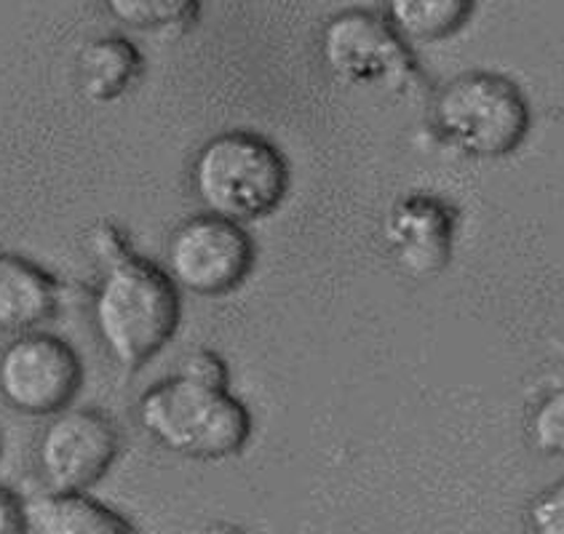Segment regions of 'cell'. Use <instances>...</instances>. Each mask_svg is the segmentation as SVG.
I'll list each match as a JSON object with an SVG mask.
<instances>
[{
  "label": "cell",
  "instance_id": "cell-14",
  "mask_svg": "<svg viewBox=\"0 0 564 534\" xmlns=\"http://www.w3.org/2000/svg\"><path fill=\"white\" fill-rule=\"evenodd\" d=\"M108 14L137 33H180L198 19L200 0H102Z\"/></svg>",
  "mask_w": 564,
  "mask_h": 534
},
{
  "label": "cell",
  "instance_id": "cell-1",
  "mask_svg": "<svg viewBox=\"0 0 564 534\" xmlns=\"http://www.w3.org/2000/svg\"><path fill=\"white\" fill-rule=\"evenodd\" d=\"M183 316L172 275L131 251L102 270L91 299V320L105 353L118 367L140 369L174 337Z\"/></svg>",
  "mask_w": 564,
  "mask_h": 534
},
{
  "label": "cell",
  "instance_id": "cell-15",
  "mask_svg": "<svg viewBox=\"0 0 564 534\" xmlns=\"http://www.w3.org/2000/svg\"><path fill=\"white\" fill-rule=\"evenodd\" d=\"M530 438L541 455L564 462V385L538 401L530 417Z\"/></svg>",
  "mask_w": 564,
  "mask_h": 534
},
{
  "label": "cell",
  "instance_id": "cell-12",
  "mask_svg": "<svg viewBox=\"0 0 564 534\" xmlns=\"http://www.w3.org/2000/svg\"><path fill=\"white\" fill-rule=\"evenodd\" d=\"M142 67L140 48L127 37H94L78 54V86L91 102H112L140 80Z\"/></svg>",
  "mask_w": 564,
  "mask_h": 534
},
{
  "label": "cell",
  "instance_id": "cell-7",
  "mask_svg": "<svg viewBox=\"0 0 564 534\" xmlns=\"http://www.w3.org/2000/svg\"><path fill=\"white\" fill-rule=\"evenodd\" d=\"M84 363L70 342L46 331H19L0 353V399L19 414L48 417L70 406Z\"/></svg>",
  "mask_w": 564,
  "mask_h": 534
},
{
  "label": "cell",
  "instance_id": "cell-4",
  "mask_svg": "<svg viewBox=\"0 0 564 534\" xmlns=\"http://www.w3.org/2000/svg\"><path fill=\"white\" fill-rule=\"evenodd\" d=\"M434 129L471 159H503L530 134V105L511 78L463 73L434 99Z\"/></svg>",
  "mask_w": 564,
  "mask_h": 534
},
{
  "label": "cell",
  "instance_id": "cell-18",
  "mask_svg": "<svg viewBox=\"0 0 564 534\" xmlns=\"http://www.w3.org/2000/svg\"><path fill=\"white\" fill-rule=\"evenodd\" d=\"M180 374L193 377V380L212 382V385H228V367L212 350H193L180 361Z\"/></svg>",
  "mask_w": 564,
  "mask_h": 534
},
{
  "label": "cell",
  "instance_id": "cell-19",
  "mask_svg": "<svg viewBox=\"0 0 564 534\" xmlns=\"http://www.w3.org/2000/svg\"><path fill=\"white\" fill-rule=\"evenodd\" d=\"M24 532L22 502H19L9 489L0 487V534Z\"/></svg>",
  "mask_w": 564,
  "mask_h": 534
},
{
  "label": "cell",
  "instance_id": "cell-17",
  "mask_svg": "<svg viewBox=\"0 0 564 534\" xmlns=\"http://www.w3.org/2000/svg\"><path fill=\"white\" fill-rule=\"evenodd\" d=\"M89 249H91V257L99 262V268L102 270L116 265V262H121L123 257L131 254L129 241L123 238V232L110 222H99L97 228L91 230Z\"/></svg>",
  "mask_w": 564,
  "mask_h": 534
},
{
  "label": "cell",
  "instance_id": "cell-13",
  "mask_svg": "<svg viewBox=\"0 0 564 534\" xmlns=\"http://www.w3.org/2000/svg\"><path fill=\"white\" fill-rule=\"evenodd\" d=\"M476 0H386V19L406 43H442L474 17Z\"/></svg>",
  "mask_w": 564,
  "mask_h": 534
},
{
  "label": "cell",
  "instance_id": "cell-3",
  "mask_svg": "<svg viewBox=\"0 0 564 534\" xmlns=\"http://www.w3.org/2000/svg\"><path fill=\"white\" fill-rule=\"evenodd\" d=\"M191 185L204 211L241 225L257 222L284 204L290 163L254 131H223L196 153Z\"/></svg>",
  "mask_w": 564,
  "mask_h": 534
},
{
  "label": "cell",
  "instance_id": "cell-9",
  "mask_svg": "<svg viewBox=\"0 0 564 534\" xmlns=\"http://www.w3.org/2000/svg\"><path fill=\"white\" fill-rule=\"evenodd\" d=\"M457 211L429 193H410L386 214L382 241L401 273L431 279L447 268L455 247Z\"/></svg>",
  "mask_w": 564,
  "mask_h": 534
},
{
  "label": "cell",
  "instance_id": "cell-8",
  "mask_svg": "<svg viewBox=\"0 0 564 534\" xmlns=\"http://www.w3.org/2000/svg\"><path fill=\"white\" fill-rule=\"evenodd\" d=\"M118 449V427L102 412L62 410L37 438V473L48 489L86 492L112 468Z\"/></svg>",
  "mask_w": 564,
  "mask_h": 534
},
{
  "label": "cell",
  "instance_id": "cell-11",
  "mask_svg": "<svg viewBox=\"0 0 564 534\" xmlns=\"http://www.w3.org/2000/svg\"><path fill=\"white\" fill-rule=\"evenodd\" d=\"M24 532L30 534H123L134 524L102 502L86 498V492L52 489L22 502Z\"/></svg>",
  "mask_w": 564,
  "mask_h": 534
},
{
  "label": "cell",
  "instance_id": "cell-16",
  "mask_svg": "<svg viewBox=\"0 0 564 534\" xmlns=\"http://www.w3.org/2000/svg\"><path fill=\"white\" fill-rule=\"evenodd\" d=\"M528 524L538 534H564V479L551 483L530 502Z\"/></svg>",
  "mask_w": 564,
  "mask_h": 534
},
{
  "label": "cell",
  "instance_id": "cell-5",
  "mask_svg": "<svg viewBox=\"0 0 564 534\" xmlns=\"http://www.w3.org/2000/svg\"><path fill=\"white\" fill-rule=\"evenodd\" d=\"M254 260V241L243 225L209 211L185 219L166 243V273L196 297L230 294L249 279Z\"/></svg>",
  "mask_w": 564,
  "mask_h": 534
},
{
  "label": "cell",
  "instance_id": "cell-6",
  "mask_svg": "<svg viewBox=\"0 0 564 534\" xmlns=\"http://www.w3.org/2000/svg\"><path fill=\"white\" fill-rule=\"evenodd\" d=\"M318 52L327 70L348 86L399 89L415 75V59L397 30L372 11H340L324 24Z\"/></svg>",
  "mask_w": 564,
  "mask_h": 534
},
{
  "label": "cell",
  "instance_id": "cell-2",
  "mask_svg": "<svg viewBox=\"0 0 564 534\" xmlns=\"http://www.w3.org/2000/svg\"><path fill=\"white\" fill-rule=\"evenodd\" d=\"M137 419L155 444L191 460H225L252 438V414L228 385L180 372L140 395Z\"/></svg>",
  "mask_w": 564,
  "mask_h": 534
},
{
  "label": "cell",
  "instance_id": "cell-10",
  "mask_svg": "<svg viewBox=\"0 0 564 534\" xmlns=\"http://www.w3.org/2000/svg\"><path fill=\"white\" fill-rule=\"evenodd\" d=\"M62 286L28 257L0 251V329L33 331L56 316Z\"/></svg>",
  "mask_w": 564,
  "mask_h": 534
}]
</instances>
